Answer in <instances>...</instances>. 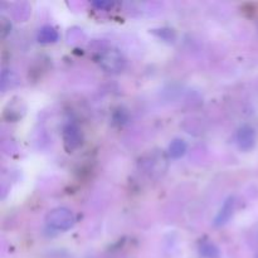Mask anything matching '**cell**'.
<instances>
[{"label":"cell","instance_id":"cell-1","mask_svg":"<svg viewBox=\"0 0 258 258\" xmlns=\"http://www.w3.org/2000/svg\"><path fill=\"white\" fill-rule=\"evenodd\" d=\"M48 226L52 227L53 229L57 231H68L72 228L75 224V216L70 209L64 208V207H59V208H54L47 214Z\"/></svg>","mask_w":258,"mask_h":258},{"label":"cell","instance_id":"cell-2","mask_svg":"<svg viewBox=\"0 0 258 258\" xmlns=\"http://www.w3.org/2000/svg\"><path fill=\"white\" fill-rule=\"evenodd\" d=\"M98 63L108 73H120L126 67L125 57L117 49H107L101 53Z\"/></svg>","mask_w":258,"mask_h":258},{"label":"cell","instance_id":"cell-3","mask_svg":"<svg viewBox=\"0 0 258 258\" xmlns=\"http://www.w3.org/2000/svg\"><path fill=\"white\" fill-rule=\"evenodd\" d=\"M63 145L67 153H72L76 149H78L82 144V133L75 123H67L63 127L62 133Z\"/></svg>","mask_w":258,"mask_h":258},{"label":"cell","instance_id":"cell-4","mask_svg":"<svg viewBox=\"0 0 258 258\" xmlns=\"http://www.w3.org/2000/svg\"><path fill=\"white\" fill-rule=\"evenodd\" d=\"M237 145L239 150L249 151L256 145V131L252 126L243 125L238 128L236 135Z\"/></svg>","mask_w":258,"mask_h":258},{"label":"cell","instance_id":"cell-5","mask_svg":"<svg viewBox=\"0 0 258 258\" xmlns=\"http://www.w3.org/2000/svg\"><path fill=\"white\" fill-rule=\"evenodd\" d=\"M234 209H236V198L234 197H229L224 201L223 206L219 209L218 214L214 218V224L217 227L224 226L226 223H228L229 219L232 218L234 213Z\"/></svg>","mask_w":258,"mask_h":258},{"label":"cell","instance_id":"cell-6","mask_svg":"<svg viewBox=\"0 0 258 258\" xmlns=\"http://www.w3.org/2000/svg\"><path fill=\"white\" fill-rule=\"evenodd\" d=\"M58 37H59L58 32L54 28L50 27V25H44L38 32V42L43 43V44L55 43L58 40Z\"/></svg>","mask_w":258,"mask_h":258},{"label":"cell","instance_id":"cell-7","mask_svg":"<svg viewBox=\"0 0 258 258\" xmlns=\"http://www.w3.org/2000/svg\"><path fill=\"white\" fill-rule=\"evenodd\" d=\"M186 153V144L181 139H175L169 145V155L171 159H180Z\"/></svg>","mask_w":258,"mask_h":258},{"label":"cell","instance_id":"cell-8","mask_svg":"<svg viewBox=\"0 0 258 258\" xmlns=\"http://www.w3.org/2000/svg\"><path fill=\"white\" fill-rule=\"evenodd\" d=\"M199 253L204 258H219V256H221L218 247L209 241L203 242L199 246Z\"/></svg>","mask_w":258,"mask_h":258},{"label":"cell","instance_id":"cell-9","mask_svg":"<svg viewBox=\"0 0 258 258\" xmlns=\"http://www.w3.org/2000/svg\"><path fill=\"white\" fill-rule=\"evenodd\" d=\"M93 5H95V7H97V9L107 10L108 8L112 7V3H108V2H96V3H93Z\"/></svg>","mask_w":258,"mask_h":258}]
</instances>
